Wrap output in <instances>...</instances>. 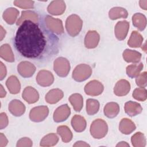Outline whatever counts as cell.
Instances as JSON below:
<instances>
[{
	"label": "cell",
	"mask_w": 147,
	"mask_h": 147,
	"mask_svg": "<svg viewBox=\"0 0 147 147\" xmlns=\"http://www.w3.org/2000/svg\"><path fill=\"white\" fill-rule=\"evenodd\" d=\"M9 111L14 116L20 117L23 115L25 111V106L20 100H12L9 104Z\"/></svg>",
	"instance_id": "cell-17"
},
{
	"label": "cell",
	"mask_w": 147,
	"mask_h": 147,
	"mask_svg": "<svg viewBox=\"0 0 147 147\" xmlns=\"http://www.w3.org/2000/svg\"><path fill=\"white\" fill-rule=\"evenodd\" d=\"M57 133L64 142H68L72 138V133L67 126H60L57 129Z\"/></svg>",
	"instance_id": "cell-33"
},
{
	"label": "cell",
	"mask_w": 147,
	"mask_h": 147,
	"mask_svg": "<svg viewBox=\"0 0 147 147\" xmlns=\"http://www.w3.org/2000/svg\"><path fill=\"white\" fill-rule=\"evenodd\" d=\"M22 98L29 104L36 102L39 99V94L37 91L32 87H26L23 91Z\"/></svg>",
	"instance_id": "cell-15"
},
{
	"label": "cell",
	"mask_w": 147,
	"mask_h": 147,
	"mask_svg": "<svg viewBox=\"0 0 147 147\" xmlns=\"http://www.w3.org/2000/svg\"><path fill=\"white\" fill-rule=\"evenodd\" d=\"M128 16L127 10L121 7H113L109 12V16L111 20H114L120 18H126Z\"/></svg>",
	"instance_id": "cell-27"
},
{
	"label": "cell",
	"mask_w": 147,
	"mask_h": 147,
	"mask_svg": "<svg viewBox=\"0 0 147 147\" xmlns=\"http://www.w3.org/2000/svg\"><path fill=\"white\" fill-rule=\"evenodd\" d=\"M5 34H6V30L5 29H3V28L2 26H1V37H0L1 40H3V38L5 36Z\"/></svg>",
	"instance_id": "cell-46"
},
{
	"label": "cell",
	"mask_w": 147,
	"mask_h": 147,
	"mask_svg": "<svg viewBox=\"0 0 147 147\" xmlns=\"http://www.w3.org/2000/svg\"><path fill=\"white\" fill-rule=\"evenodd\" d=\"M82 20L76 14H72L66 20L65 28L68 34L72 37H75L79 34L82 30Z\"/></svg>",
	"instance_id": "cell-2"
},
{
	"label": "cell",
	"mask_w": 147,
	"mask_h": 147,
	"mask_svg": "<svg viewBox=\"0 0 147 147\" xmlns=\"http://www.w3.org/2000/svg\"><path fill=\"white\" fill-rule=\"evenodd\" d=\"M143 67L144 65L142 63L129 65L126 67L127 75L130 78H136L140 74Z\"/></svg>",
	"instance_id": "cell-32"
},
{
	"label": "cell",
	"mask_w": 147,
	"mask_h": 147,
	"mask_svg": "<svg viewBox=\"0 0 147 147\" xmlns=\"http://www.w3.org/2000/svg\"><path fill=\"white\" fill-rule=\"evenodd\" d=\"M130 90V84L129 82L125 79H121L117 82L114 88V94L119 96H122L127 95Z\"/></svg>",
	"instance_id": "cell-16"
},
{
	"label": "cell",
	"mask_w": 147,
	"mask_h": 147,
	"mask_svg": "<svg viewBox=\"0 0 147 147\" xmlns=\"http://www.w3.org/2000/svg\"><path fill=\"white\" fill-rule=\"evenodd\" d=\"M19 15V11L13 7L7 9L3 14V18L9 25L13 24Z\"/></svg>",
	"instance_id": "cell-25"
},
{
	"label": "cell",
	"mask_w": 147,
	"mask_h": 147,
	"mask_svg": "<svg viewBox=\"0 0 147 147\" xmlns=\"http://www.w3.org/2000/svg\"><path fill=\"white\" fill-rule=\"evenodd\" d=\"M74 146H90V145L84 141H79L76 142V143L74 145Z\"/></svg>",
	"instance_id": "cell-44"
},
{
	"label": "cell",
	"mask_w": 147,
	"mask_h": 147,
	"mask_svg": "<svg viewBox=\"0 0 147 147\" xmlns=\"http://www.w3.org/2000/svg\"><path fill=\"white\" fill-rule=\"evenodd\" d=\"M59 141L57 136L55 133H49L44 136L40 142L41 146H51L55 145Z\"/></svg>",
	"instance_id": "cell-34"
},
{
	"label": "cell",
	"mask_w": 147,
	"mask_h": 147,
	"mask_svg": "<svg viewBox=\"0 0 147 147\" xmlns=\"http://www.w3.org/2000/svg\"><path fill=\"white\" fill-rule=\"evenodd\" d=\"M25 20H30L37 22L38 21V17L36 13L32 10L22 11L21 17L18 19L16 24L21 25Z\"/></svg>",
	"instance_id": "cell-28"
},
{
	"label": "cell",
	"mask_w": 147,
	"mask_h": 147,
	"mask_svg": "<svg viewBox=\"0 0 147 147\" xmlns=\"http://www.w3.org/2000/svg\"><path fill=\"white\" fill-rule=\"evenodd\" d=\"M1 92H0V95H1V98H3L5 96L6 94V92L5 91V90H4L3 86L2 85H1Z\"/></svg>",
	"instance_id": "cell-47"
},
{
	"label": "cell",
	"mask_w": 147,
	"mask_h": 147,
	"mask_svg": "<svg viewBox=\"0 0 147 147\" xmlns=\"http://www.w3.org/2000/svg\"><path fill=\"white\" fill-rule=\"evenodd\" d=\"M136 84L140 87H145L147 84V73L146 71L140 74L136 78Z\"/></svg>",
	"instance_id": "cell-38"
},
{
	"label": "cell",
	"mask_w": 147,
	"mask_h": 147,
	"mask_svg": "<svg viewBox=\"0 0 147 147\" xmlns=\"http://www.w3.org/2000/svg\"><path fill=\"white\" fill-rule=\"evenodd\" d=\"M0 64V80H2L6 75L7 71L5 65L2 63V62H1Z\"/></svg>",
	"instance_id": "cell-42"
},
{
	"label": "cell",
	"mask_w": 147,
	"mask_h": 147,
	"mask_svg": "<svg viewBox=\"0 0 147 147\" xmlns=\"http://www.w3.org/2000/svg\"><path fill=\"white\" fill-rule=\"evenodd\" d=\"M33 145L32 141L27 137H24L19 140L17 144V147H22V146H28L30 147Z\"/></svg>",
	"instance_id": "cell-40"
},
{
	"label": "cell",
	"mask_w": 147,
	"mask_h": 147,
	"mask_svg": "<svg viewBox=\"0 0 147 147\" xmlns=\"http://www.w3.org/2000/svg\"><path fill=\"white\" fill-rule=\"evenodd\" d=\"M69 101L76 111L79 112L82 110L83 105V99L80 94L76 93L71 95L69 98Z\"/></svg>",
	"instance_id": "cell-30"
},
{
	"label": "cell",
	"mask_w": 147,
	"mask_h": 147,
	"mask_svg": "<svg viewBox=\"0 0 147 147\" xmlns=\"http://www.w3.org/2000/svg\"><path fill=\"white\" fill-rule=\"evenodd\" d=\"M44 22L47 27L53 33L61 34L64 33V28L62 21L50 16H46L44 18Z\"/></svg>",
	"instance_id": "cell-6"
},
{
	"label": "cell",
	"mask_w": 147,
	"mask_h": 147,
	"mask_svg": "<svg viewBox=\"0 0 147 147\" xmlns=\"http://www.w3.org/2000/svg\"><path fill=\"white\" fill-rule=\"evenodd\" d=\"M143 46H144V48H142V49L145 52H146V42L144 44V45Z\"/></svg>",
	"instance_id": "cell-49"
},
{
	"label": "cell",
	"mask_w": 147,
	"mask_h": 147,
	"mask_svg": "<svg viewBox=\"0 0 147 147\" xmlns=\"http://www.w3.org/2000/svg\"><path fill=\"white\" fill-rule=\"evenodd\" d=\"M133 97L139 101H145L146 99V90L145 87H138L136 88L133 92Z\"/></svg>",
	"instance_id": "cell-37"
},
{
	"label": "cell",
	"mask_w": 147,
	"mask_h": 147,
	"mask_svg": "<svg viewBox=\"0 0 147 147\" xmlns=\"http://www.w3.org/2000/svg\"><path fill=\"white\" fill-rule=\"evenodd\" d=\"M117 146H129V145L126 142H120L117 145Z\"/></svg>",
	"instance_id": "cell-48"
},
{
	"label": "cell",
	"mask_w": 147,
	"mask_h": 147,
	"mask_svg": "<svg viewBox=\"0 0 147 147\" xmlns=\"http://www.w3.org/2000/svg\"><path fill=\"white\" fill-rule=\"evenodd\" d=\"M0 56L2 59L8 62L14 61V56L11 47L7 44L2 45L0 48Z\"/></svg>",
	"instance_id": "cell-29"
},
{
	"label": "cell",
	"mask_w": 147,
	"mask_h": 147,
	"mask_svg": "<svg viewBox=\"0 0 147 147\" xmlns=\"http://www.w3.org/2000/svg\"><path fill=\"white\" fill-rule=\"evenodd\" d=\"M65 10V3L61 0L52 1L47 7L49 13L53 16L62 14Z\"/></svg>",
	"instance_id": "cell-14"
},
{
	"label": "cell",
	"mask_w": 147,
	"mask_h": 147,
	"mask_svg": "<svg viewBox=\"0 0 147 147\" xmlns=\"http://www.w3.org/2000/svg\"><path fill=\"white\" fill-rule=\"evenodd\" d=\"M136 127L134 122L128 118L122 119L119 125V131L124 134L131 133L136 129Z\"/></svg>",
	"instance_id": "cell-20"
},
{
	"label": "cell",
	"mask_w": 147,
	"mask_h": 147,
	"mask_svg": "<svg viewBox=\"0 0 147 147\" xmlns=\"http://www.w3.org/2000/svg\"><path fill=\"white\" fill-rule=\"evenodd\" d=\"M14 45L21 56L39 61H49L59 51V38L44 21H24L17 30Z\"/></svg>",
	"instance_id": "cell-1"
},
{
	"label": "cell",
	"mask_w": 147,
	"mask_h": 147,
	"mask_svg": "<svg viewBox=\"0 0 147 147\" xmlns=\"http://www.w3.org/2000/svg\"><path fill=\"white\" fill-rule=\"evenodd\" d=\"M34 1H14V4L15 6L22 9H31L33 7Z\"/></svg>",
	"instance_id": "cell-39"
},
{
	"label": "cell",
	"mask_w": 147,
	"mask_h": 147,
	"mask_svg": "<svg viewBox=\"0 0 147 147\" xmlns=\"http://www.w3.org/2000/svg\"><path fill=\"white\" fill-rule=\"evenodd\" d=\"M103 90V84L96 80L89 82L84 87L85 93L90 96L99 95L102 93Z\"/></svg>",
	"instance_id": "cell-8"
},
{
	"label": "cell",
	"mask_w": 147,
	"mask_h": 147,
	"mask_svg": "<svg viewBox=\"0 0 147 147\" xmlns=\"http://www.w3.org/2000/svg\"><path fill=\"white\" fill-rule=\"evenodd\" d=\"M0 127L1 129H3L6 127L8 125V118L6 114L5 113H1L0 115Z\"/></svg>",
	"instance_id": "cell-41"
},
{
	"label": "cell",
	"mask_w": 147,
	"mask_h": 147,
	"mask_svg": "<svg viewBox=\"0 0 147 147\" xmlns=\"http://www.w3.org/2000/svg\"><path fill=\"white\" fill-rule=\"evenodd\" d=\"M107 131L108 126L106 122L102 119H95L90 126V133L94 138L96 139L103 138Z\"/></svg>",
	"instance_id": "cell-3"
},
{
	"label": "cell",
	"mask_w": 147,
	"mask_h": 147,
	"mask_svg": "<svg viewBox=\"0 0 147 147\" xmlns=\"http://www.w3.org/2000/svg\"><path fill=\"white\" fill-rule=\"evenodd\" d=\"M100 40V36L95 30H90L87 32L84 38V45L88 49L96 47Z\"/></svg>",
	"instance_id": "cell-13"
},
{
	"label": "cell",
	"mask_w": 147,
	"mask_h": 147,
	"mask_svg": "<svg viewBox=\"0 0 147 147\" xmlns=\"http://www.w3.org/2000/svg\"><path fill=\"white\" fill-rule=\"evenodd\" d=\"M99 109V102L94 99H88L86 102V111L90 115L96 114Z\"/></svg>",
	"instance_id": "cell-35"
},
{
	"label": "cell",
	"mask_w": 147,
	"mask_h": 147,
	"mask_svg": "<svg viewBox=\"0 0 147 147\" xmlns=\"http://www.w3.org/2000/svg\"><path fill=\"white\" fill-rule=\"evenodd\" d=\"M53 69L59 76H67L70 70L69 61L63 57L57 58L53 63Z\"/></svg>",
	"instance_id": "cell-5"
},
{
	"label": "cell",
	"mask_w": 147,
	"mask_h": 147,
	"mask_svg": "<svg viewBox=\"0 0 147 147\" xmlns=\"http://www.w3.org/2000/svg\"><path fill=\"white\" fill-rule=\"evenodd\" d=\"M139 4L140 7L143 9L145 10H147V1L145 0V1H140L139 2Z\"/></svg>",
	"instance_id": "cell-45"
},
{
	"label": "cell",
	"mask_w": 147,
	"mask_h": 147,
	"mask_svg": "<svg viewBox=\"0 0 147 147\" xmlns=\"http://www.w3.org/2000/svg\"><path fill=\"white\" fill-rule=\"evenodd\" d=\"M71 125L76 132H82L85 130L87 124L84 117L75 115L71 119Z\"/></svg>",
	"instance_id": "cell-22"
},
{
	"label": "cell",
	"mask_w": 147,
	"mask_h": 147,
	"mask_svg": "<svg viewBox=\"0 0 147 147\" xmlns=\"http://www.w3.org/2000/svg\"><path fill=\"white\" fill-rule=\"evenodd\" d=\"M6 85L10 92L12 94H18L21 89L20 83L16 76H10L6 82Z\"/></svg>",
	"instance_id": "cell-21"
},
{
	"label": "cell",
	"mask_w": 147,
	"mask_h": 147,
	"mask_svg": "<svg viewBox=\"0 0 147 147\" xmlns=\"http://www.w3.org/2000/svg\"><path fill=\"white\" fill-rule=\"evenodd\" d=\"M49 114V109L46 106H40L33 108L29 113V118L31 121L35 122H40L44 121Z\"/></svg>",
	"instance_id": "cell-7"
},
{
	"label": "cell",
	"mask_w": 147,
	"mask_h": 147,
	"mask_svg": "<svg viewBox=\"0 0 147 147\" xmlns=\"http://www.w3.org/2000/svg\"><path fill=\"white\" fill-rule=\"evenodd\" d=\"M142 111L141 105L136 102L129 101L125 105V111L130 117L136 116L140 114Z\"/></svg>",
	"instance_id": "cell-18"
},
{
	"label": "cell",
	"mask_w": 147,
	"mask_h": 147,
	"mask_svg": "<svg viewBox=\"0 0 147 147\" xmlns=\"http://www.w3.org/2000/svg\"><path fill=\"white\" fill-rule=\"evenodd\" d=\"M63 92L59 89L51 90L45 95V100L50 104H55L58 102L63 97Z\"/></svg>",
	"instance_id": "cell-19"
},
{
	"label": "cell",
	"mask_w": 147,
	"mask_h": 147,
	"mask_svg": "<svg viewBox=\"0 0 147 147\" xmlns=\"http://www.w3.org/2000/svg\"><path fill=\"white\" fill-rule=\"evenodd\" d=\"M17 71L20 75L24 78H30L36 71L35 66L31 63L24 61L20 63L17 66Z\"/></svg>",
	"instance_id": "cell-9"
},
{
	"label": "cell",
	"mask_w": 147,
	"mask_h": 147,
	"mask_svg": "<svg viewBox=\"0 0 147 147\" xmlns=\"http://www.w3.org/2000/svg\"><path fill=\"white\" fill-rule=\"evenodd\" d=\"M7 142L8 141L7 138H6L5 135H3V134L1 133L0 134V147L5 146L7 145Z\"/></svg>",
	"instance_id": "cell-43"
},
{
	"label": "cell",
	"mask_w": 147,
	"mask_h": 147,
	"mask_svg": "<svg viewBox=\"0 0 147 147\" xmlns=\"http://www.w3.org/2000/svg\"><path fill=\"white\" fill-rule=\"evenodd\" d=\"M132 22L133 25L139 30H144L146 26V17L140 13L134 14L132 17Z\"/></svg>",
	"instance_id": "cell-26"
},
{
	"label": "cell",
	"mask_w": 147,
	"mask_h": 147,
	"mask_svg": "<svg viewBox=\"0 0 147 147\" xmlns=\"http://www.w3.org/2000/svg\"><path fill=\"white\" fill-rule=\"evenodd\" d=\"M92 74V68L86 64L77 65L72 72V78L76 82H81L86 80Z\"/></svg>",
	"instance_id": "cell-4"
},
{
	"label": "cell",
	"mask_w": 147,
	"mask_h": 147,
	"mask_svg": "<svg viewBox=\"0 0 147 147\" xmlns=\"http://www.w3.org/2000/svg\"><path fill=\"white\" fill-rule=\"evenodd\" d=\"M131 144L134 147H144L146 145V138L144 134L141 132L135 133L131 138Z\"/></svg>",
	"instance_id": "cell-36"
},
{
	"label": "cell",
	"mask_w": 147,
	"mask_h": 147,
	"mask_svg": "<svg viewBox=\"0 0 147 147\" xmlns=\"http://www.w3.org/2000/svg\"><path fill=\"white\" fill-rule=\"evenodd\" d=\"M36 81L40 86L48 87L53 83L54 76L50 71L41 70L38 73L36 76Z\"/></svg>",
	"instance_id": "cell-10"
},
{
	"label": "cell",
	"mask_w": 147,
	"mask_h": 147,
	"mask_svg": "<svg viewBox=\"0 0 147 147\" xmlns=\"http://www.w3.org/2000/svg\"><path fill=\"white\" fill-rule=\"evenodd\" d=\"M143 41V37L140 33L137 31L132 32L127 44L132 48H138L141 46Z\"/></svg>",
	"instance_id": "cell-31"
},
{
	"label": "cell",
	"mask_w": 147,
	"mask_h": 147,
	"mask_svg": "<svg viewBox=\"0 0 147 147\" xmlns=\"http://www.w3.org/2000/svg\"><path fill=\"white\" fill-rule=\"evenodd\" d=\"M129 29V23L126 21H121L117 23L114 32L118 40H123L127 34Z\"/></svg>",
	"instance_id": "cell-12"
},
{
	"label": "cell",
	"mask_w": 147,
	"mask_h": 147,
	"mask_svg": "<svg viewBox=\"0 0 147 147\" xmlns=\"http://www.w3.org/2000/svg\"><path fill=\"white\" fill-rule=\"evenodd\" d=\"M141 57V54L136 51L126 49L123 52V58L127 63H138Z\"/></svg>",
	"instance_id": "cell-23"
},
{
	"label": "cell",
	"mask_w": 147,
	"mask_h": 147,
	"mask_svg": "<svg viewBox=\"0 0 147 147\" xmlns=\"http://www.w3.org/2000/svg\"><path fill=\"white\" fill-rule=\"evenodd\" d=\"M105 115L109 118L115 117L119 112V106L117 103L109 102L106 105L103 109Z\"/></svg>",
	"instance_id": "cell-24"
},
{
	"label": "cell",
	"mask_w": 147,
	"mask_h": 147,
	"mask_svg": "<svg viewBox=\"0 0 147 147\" xmlns=\"http://www.w3.org/2000/svg\"><path fill=\"white\" fill-rule=\"evenodd\" d=\"M71 114L70 108L67 104L63 105L57 107L53 113V120L56 122L65 121Z\"/></svg>",
	"instance_id": "cell-11"
}]
</instances>
